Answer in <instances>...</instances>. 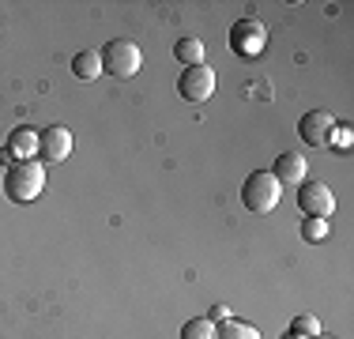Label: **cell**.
Listing matches in <instances>:
<instances>
[{"label": "cell", "instance_id": "6da1fadb", "mask_svg": "<svg viewBox=\"0 0 354 339\" xmlns=\"http://www.w3.org/2000/svg\"><path fill=\"white\" fill-rule=\"evenodd\" d=\"M46 189V166L38 158H19L4 170V192L12 203H30Z\"/></svg>", "mask_w": 354, "mask_h": 339}, {"label": "cell", "instance_id": "7a4b0ae2", "mask_svg": "<svg viewBox=\"0 0 354 339\" xmlns=\"http://www.w3.org/2000/svg\"><path fill=\"white\" fill-rule=\"evenodd\" d=\"M283 196V185L275 181L272 170H252L245 177V185H241V203L252 211V215H268V211H275V203Z\"/></svg>", "mask_w": 354, "mask_h": 339}, {"label": "cell", "instance_id": "3957f363", "mask_svg": "<svg viewBox=\"0 0 354 339\" xmlns=\"http://www.w3.org/2000/svg\"><path fill=\"white\" fill-rule=\"evenodd\" d=\"M98 57H102V72L117 75V80H132V75L143 68L140 46H136V42H129V38H113Z\"/></svg>", "mask_w": 354, "mask_h": 339}, {"label": "cell", "instance_id": "277c9868", "mask_svg": "<svg viewBox=\"0 0 354 339\" xmlns=\"http://www.w3.org/2000/svg\"><path fill=\"white\" fill-rule=\"evenodd\" d=\"M215 68H207V64H192V68H185L181 75H177V91H181V98H189V102H207L215 95Z\"/></svg>", "mask_w": 354, "mask_h": 339}, {"label": "cell", "instance_id": "5b68a950", "mask_svg": "<svg viewBox=\"0 0 354 339\" xmlns=\"http://www.w3.org/2000/svg\"><path fill=\"white\" fill-rule=\"evenodd\" d=\"M335 129H339V121H335L328 109H313V113H306L298 121V132H301V140H306L309 147H332Z\"/></svg>", "mask_w": 354, "mask_h": 339}, {"label": "cell", "instance_id": "8992f818", "mask_svg": "<svg viewBox=\"0 0 354 339\" xmlns=\"http://www.w3.org/2000/svg\"><path fill=\"white\" fill-rule=\"evenodd\" d=\"M298 208L306 211V219H332L335 211V192L324 181H309L298 189Z\"/></svg>", "mask_w": 354, "mask_h": 339}, {"label": "cell", "instance_id": "52a82bcc", "mask_svg": "<svg viewBox=\"0 0 354 339\" xmlns=\"http://www.w3.org/2000/svg\"><path fill=\"white\" fill-rule=\"evenodd\" d=\"M264 38H268V30H264V23H257V19H238L230 27V49L241 57H257L260 49H264Z\"/></svg>", "mask_w": 354, "mask_h": 339}, {"label": "cell", "instance_id": "ba28073f", "mask_svg": "<svg viewBox=\"0 0 354 339\" xmlns=\"http://www.w3.org/2000/svg\"><path fill=\"white\" fill-rule=\"evenodd\" d=\"M68 155H72V129L49 125V129L38 132V158H46V163H64Z\"/></svg>", "mask_w": 354, "mask_h": 339}, {"label": "cell", "instance_id": "9c48e42d", "mask_svg": "<svg viewBox=\"0 0 354 339\" xmlns=\"http://www.w3.org/2000/svg\"><path fill=\"white\" fill-rule=\"evenodd\" d=\"M275 181L279 185H301L306 181V158H301L298 151H283V155L275 158Z\"/></svg>", "mask_w": 354, "mask_h": 339}, {"label": "cell", "instance_id": "30bf717a", "mask_svg": "<svg viewBox=\"0 0 354 339\" xmlns=\"http://www.w3.org/2000/svg\"><path fill=\"white\" fill-rule=\"evenodd\" d=\"M8 147H12L15 158H38V132L19 125V129H12V136H8Z\"/></svg>", "mask_w": 354, "mask_h": 339}, {"label": "cell", "instance_id": "8fae6325", "mask_svg": "<svg viewBox=\"0 0 354 339\" xmlns=\"http://www.w3.org/2000/svg\"><path fill=\"white\" fill-rule=\"evenodd\" d=\"M72 72H75V80H98L102 75V57L95 49H83V53L72 57Z\"/></svg>", "mask_w": 354, "mask_h": 339}, {"label": "cell", "instance_id": "7c38bea8", "mask_svg": "<svg viewBox=\"0 0 354 339\" xmlns=\"http://www.w3.org/2000/svg\"><path fill=\"white\" fill-rule=\"evenodd\" d=\"M174 57H177L185 68L204 64V38H181V42L174 46Z\"/></svg>", "mask_w": 354, "mask_h": 339}, {"label": "cell", "instance_id": "4fadbf2b", "mask_svg": "<svg viewBox=\"0 0 354 339\" xmlns=\"http://www.w3.org/2000/svg\"><path fill=\"white\" fill-rule=\"evenodd\" d=\"M215 339H260V332L245 320H223V324H215Z\"/></svg>", "mask_w": 354, "mask_h": 339}, {"label": "cell", "instance_id": "5bb4252c", "mask_svg": "<svg viewBox=\"0 0 354 339\" xmlns=\"http://www.w3.org/2000/svg\"><path fill=\"white\" fill-rule=\"evenodd\" d=\"M181 339H215V324L207 317H192L181 324Z\"/></svg>", "mask_w": 354, "mask_h": 339}, {"label": "cell", "instance_id": "9a60e30c", "mask_svg": "<svg viewBox=\"0 0 354 339\" xmlns=\"http://www.w3.org/2000/svg\"><path fill=\"white\" fill-rule=\"evenodd\" d=\"M290 332H294V336L313 339V336H320V320H317V317H309V313H298V317L290 320Z\"/></svg>", "mask_w": 354, "mask_h": 339}, {"label": "cell", "instance_id": "2e32d148", "mask_svg": "<svg viewBox=\"0 0 354 339\" xmlns=\"http://www.w3.org/2000/svg\"><path fill=\"white\" fill-rule=\"evenodd\" d=\"M301 237H306V241H324L328 219H301Z\"/></svg>", "mask_w": 354, "mask_h": 339}, {"label": "cell", "instance_id": "e0dca14e", "mask_svg": "<svg viewBox=\"0 0 354 339\" xmlns=\"http://www.w3.org/2000/svg\"><path fill=\"white\" fill-rule=\"evenodd\" d=\"M207 320H212V324H223V320H230V309H226V305H215V309L207 313Z\"/></svg>", "mask_w": 354, "mask_h": 339}, {"label": "cell", "instance_id": "ac0fdd59", "mask_svg": "<svg viewBox=\"0 0 354 339\" xmlns=\"http://www.w3.org/2000/svg\"><path fill=\"white\" fill-rule=\"evenodd\" d=\"M332 143H339V147H351V129H347V125H339V129H335Z\"/></svg>", "mask_w": 354, "mask_h": 339}, {"label": "cell", "instance_id": "d6986e66", "mask_svg": "<svg viewBox=\"0 0 354 339\" xmlns=\"http://www.w3.org/2000/svg\"><path fill=\"white\" fill-rule=\"evenodd\" d=\"M283 339H306V336H294V332H286V336H283Z\"/></svg>", "mask_w": 354, "mask_h": 339}, {"label": "cell", "instance_id": "ffe728a7", "mask_svg": "<svg viewBox=\"0 0 354 339\" xmlns=\"http://www.w3.org/2000/svg\"><path fill=\"white\" fill-rule=\"evenodd\" d=\"M313 339H332V336H313Z\"/></svg>", "mask_w": 354, "mask_h": 339}]
</instances>
